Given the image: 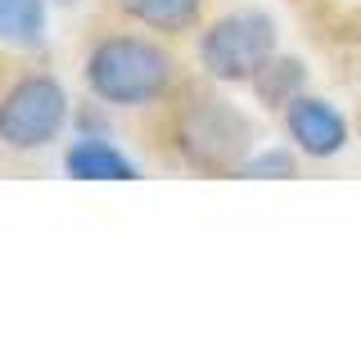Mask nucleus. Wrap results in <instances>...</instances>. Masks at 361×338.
<instances>
[{
	"mask_svg": "<svg viewBox=\"0 0 361 338\" xmlns=\"http://www.w3.org/2000/svg\"><path fill=\"white\" fill-rule=\"evenodd\" d=\"M45 37V0H0V41L41 45Z\"/></svg>",
	"mask_w": 361,
	"mask_h": 338,
	"instance_id": "1a4fd4ad",
	"label": "nucleus"
},
{
	"mask_svg": "<svg viewBox=\"0 0 361 338\" xmlns=\"http://www.w3.org/2000/svg\"><path fill=\"white\" fill-rule=\"evenodd\" d=\"M240 176H293V158H289V149L253 154V158H244Z\"/></svg>",
	"mask_w": 361,
	"mask_h": 338,
	"instance_id": "9d476101",
	"label": "nucleus"
},
{
	"mask_svg": "<svg viewBox=\"0 0 361 338\" xmlns=\"http://www.w3.org/2000/svg\"><path fill=\"white\" fill-rule=\"evenodd\" d=\"M285 122H289V135L298 140V149L312 154V158H330V154L343 149V140H348L343 113H338L334 104H325V99L298 95L285 108Z\"/></svg>",
	"mask_w": 361,
	"mask_h": 338,
	"instance_id": "39448f33",
	"label": "nucleus"
},
{
	"mask_svg": "<svg viewBox=\"0 0 361 338\" xmlns=\"http://www.w3.org/2000/svg\"><path fill=\"white\" fill-rule=\"evenodd\" d=\"M302 82H307V68H302L298 59H276V54H271V59L262 63V73L253 77V90L262 95V104L289 108L293 99H298Z\"/></svg>",
	"mask_w": 361,
	"mask_h": 338,
	"instance_id": "0eeeda50",
	"label": "nucleus"
},
{
	"mask_svg": "<svg viewBox=\"0 0 361 338\" xmlns=\"http://www.w3.org/2000/svg\"><path fill=\"white\" fill-rule=\"evenodd\" d=\"M276 54V23L267 14H226L203 32L199 59L221 82H253Z\"/></svg>",
	"mask_w": 361,
	"mask_h": 338,
	"instance_id": "7ed1b4c3",
	"label": "nucleus"
},
{
	"mask_svg": "<svg viewBox=\"0 0 361 338\" xmlns=\"http://www.w3.org/2000/svg\"><path fill=\"white\" fill-rule=\"evenodd\" d=\"M68 122V95L54 77H23L0 99V140L9 149H45Z\"/></svg>",
	"mask_w": 361,
	"mask_h": 338,
	"instance_id": "20e7f679",
	"label": "nucleus"
},
{
	"mask_svg": "<svg viewBox=\"0 0 361 338\" xmlns=\"http://www.w3.org/2000/svg\"><path fill=\"white\" fill-rule=\"evenodd\" d=\"M176 149L199 172H240L253 149V122L221 95H195L176 118Z\"/></svg>",
	"mask_w": 361,
	"mask_h": 338,
	"instance_id": "f03ea898",
	"label": "nucleus"
},
{
	"mask_svg": "<svg viewBox=\"0 0 361 338\" xmlns=\"http://www.w3.org/2000/svg\"><path fill=\"white\" fill-rule=\"evenodd\" d=\"M63 167H68V176H77V180H135V163L122 158L104 140H77L73 149H68Z\"/></svg>",
	"mask_w": 361,
	"mask_h": 338,
	"instance_id": "423d86ee",
	"label": "nucleus"
},
{
	"mask_svg": "<svg viewBox=\"0 0 361 338\" xmlns=\"http://www.w3.org/2000/svg\"><path fill=\"white\" fill-rule=\"evenodd\" d=\"M203 0H122V14L158 32H180L199 18Z\"/></svg>",
	"mask_w": 361,
	"mask_h": 338,
	"instance_id": "6e6552de",
	"label": "nucleus"
},
{
	"mask_svg": "<svg viewBox=\"0 0 361 338\" xmlns=\"http://www.w3.org/2000/svg\"><path fill=\"white\" fill-rule=\"evenodd\" d=\"M86 82L104 104H122V108L154 104L172 86V54L140 37L99 41L86 63Z\"/></svg>",
	"mask_w": 361,
	"mask_h": 338,
	"instance_id": "f257e3e1",
	"label": "nucleus"
}]
</instances>
